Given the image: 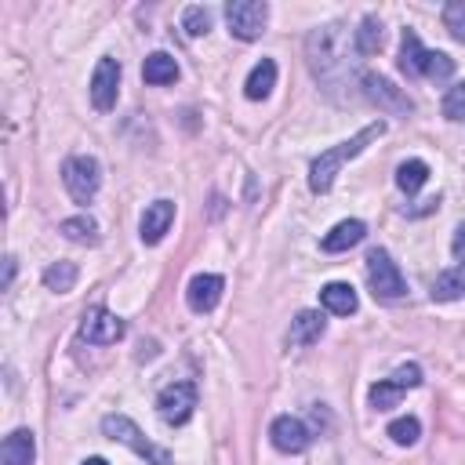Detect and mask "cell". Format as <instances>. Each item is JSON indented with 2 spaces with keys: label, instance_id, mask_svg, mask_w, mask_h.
<instances>
[{
  "label": "cell",
  "instance_id": "obj_35",
  "mask_svg": "<svg viewBox=\"0 0 465 465\" xmlns=\"http://www.w3.org/2000/svg\"><path fill=\"white\" fill-rule=\"evenodd\" d=\"M80 465H109L105 458H87V461H80Z\"/></svg>",
  "mask_w": 465,
  "mask_h": 465
},
{
  "label": "cell",
  "instance_id": "obj_25",
  "mask_svg": "<svg viewBox=\"0 0 465 465\" xmlns=\"http://www.w3.org/2000/svg\"><path fill=\"white\" fill-rule=\"evenodd\" d=\"M425 182H429V163L425 160H407V163L396 167V185L403 193H418Z\"/></svg>",
  "mask_w": 465,
  "mask_h": 465
},
{
  "label": "cell",
  "instance_id": "obj_4",
  "mask_svg": "<svg viewBox=\"0 0 465 465\" xmlns=\"http://www.w3.org/2000/svg\"><path fill=\"white\" fill-rule=\"evenodd\" d=\"M367 283H371V291H374L378 298H385V302H396V298L407 294L403 272L396 269V262H392L389 251H381V247L367 251Z\"/></svg>",
  "mask_w": 465,
  "mask_h": 465
},
{
  "label": "cell",
  "instance_id": "obj_31",
  "mask_svg": "<svg viewBox=\"0 0 465 465\" xmlns=\"http://www.w3.org/2000/svg\"><path fill=\"white\" fill-rule=\"evenodd\" d=\"M450 73H454V62H450L443 51H429L425 76H429V80H450Z\"/></svg>",
  "mask_w": 465,
  "mask_h": 465
},
{
  "label": "cell",
  "instance_id": "obj_20",
  "mask_svg": "<svg viewBox=\"0 0 465 465\" xmlns=\"http://www.w3.org/2000/svg\"><path fill=\"white\" fill-rule=\"evenodd\" d=\"M142 76L145 84H174L178 80V62L167 54V51H153L145 62H142Z\"/></svg>",
  "mask_w": 465,
  "mask_h": 465
},
{
  "label": "cell",
  "instance_id": "obj_1",
  "mask_svg": "<svg viewBox=\"0 0 465 465\" xmlns=\"http://www.w3.org/2000/svg\"><path fill=\"white\" fill-rule=\"evenodd\" d=\"M385 134V120H371L363 131H356L349 142H338V145H331V149H323L316 160H312V167H309V189L312 193H327L331 185H334V178H338V171L352 160V156H360L371 142H378Z\"/></svg>",
  "mask_w": 465,
  "mask_h": 465
},
{
  "label": "cell",
  "instance_id": "obj_5",
  "mask_svg": "<svg viewBox=\"0 0 465 465\" xmlns=\"http://www.w3.org/2000/svg\"><path fill=\"white\" fill-rule=\"evenodd\" d=\"M225 22L236 40H258L269 22V4L265 0H229L225 4Z\"/></svg>",
  "mask_w": 465,
  "mask_h": 465
},
{
  "label": "cell",
  "instance_id": "obj_2",
  "mask_svg": "<svg viewBox=\"0 0 465 465\" xmlns=\"http://www.w3.org/2000/svg\"><path fill=\"white\" fill-rule=\"evenodd\" d=\"M345 33L341 25H323V29H312L309 40H305V54H309V69L316 80H334V69L345 65Z\"/></svg>",
  "mask_w": 465,
  "mask_h": 465
},
{
  "label": "cell",
  "instance_id": "obj_34",
  "mask_svg": "<svg viewBox=\"0 0 465 465\" xmlns=\"http://www.w3.org/2000/svg\"><path fill=\"white\" fill-rule=\"evenodd\" d=\"M11 280H15V258L7 254L4 258V287H11Z\"/></svg>",
  "mask_w": 465,
  "mask_h": 465
},
{
  "label": "cell",
  "instance_id": "obj_14",
  "mask_svg": "<svg viewBox=\"0 0 465 465\" xmlns=\"http://www.w3.org/2000/svg\"><path fill=\"white\" fill-rule=\"evenodd\" d=\"M323 327H327L323 312L302 309V312L291 320V331H287V345H294V349H302V345H312V341H320Z\"/></svg>",
  "mask_w": 465,
  "mask_h": 465
},
{
  "label": "cell",
  "instance_id": "obj_24",
  "mask_svg": "<svg viewBox=\"0 0 465 465\" xmlns=\"http://www.w3.org/2000/svg\"><path fill=\"white\" fill-rule=\"evenodd\" d=\"M352 44H356L360 54H374V51L381 47V22H378L374 15H367V18L360 22V29H352Z\"/></svg>",
  "mask_w": 465,
  "mask_h": 465
},
{
  "label": "cell",
  "instance_id": "obj_8",
  "mask_svg": "<svg viewBox=\"0 0 465 465\" xmlns=\"http://www.w3.org/2000/svg\"><path fill=\"white\" fill-rule=\"evenodd\" d=\"M124 331H127V323H124L116 312L102 309V305L87 309L84 320H80V338H84L87 345H116V341L124 338Z\"/></svg>",
  "mask_w": 465,
  "mask_h": 465
},
{
  "label": "cell",
  "instance_id": "obj_15",
  "mask_svg": "<svg viewBox=\"0 0 465 465\" xmlns=\"http://www.w3.org/2000/svg\"><path fill=\"white\" fill-rule=\"evenodd\" d=\"M367 236V225L360 222V218H345V222H338L323 240H320V247L327 251V254H338V251H349V247H356L360 240Z\"/></svg>",
  "mask_w": 465,
  "mask_h": 465
},
{
  "label": "cell",
  "instance_id": "obj_18",
  "mask_svg": "<svg viewBox=\"0 0 465 465\" xmlns=\"http://www.w3.org/2000/svg\"><path fill=\"white\" fill-rule=\"evenodd\" d=\"M425 62H429V51L421 47L418 33L403 29V36H400V69L407 76H425Z\"/></svg>",
  "mask_w": 465,
  "mask_h": 465
},
{
  "label": "cell",
  "instance_id": "obj_23",
  "mask_svg": "<svg viewBox=\"0 0 465 465\" xmlns=\"http://www.w3.org/2000/svg\"><path fill=\"white\" fill-rule=\"evenodd\" d=\"M62 236L73 243H98V222L91 214H73L62 222Z\"/></svg>",
  "mask_w": 465,
  "mask_h": 465
},
{
  "label": "cell",
  "instance_id": "obj_33",
  "mask_svg": "<svg viewBox=\"0 0 465 465\" xmlns=\"http://www.w3.org/2000/svg\"><path fill=\"white\" fill-rule=\"evenodd\" d=\"M450 254H454L458 262H465V222L454 229V240H450Z\"/></svg>",
  "mask_w": 465,
  "mask_h": 465
},
{
  "label": "cell",
  "instance_id": "obj_17",
  "mask_svg": "<svg viewBox=\"0 0 465 465\" xmlns=\"http://www.w3.org/2000/svg\"><path fill=\"white\" fill-rule=\"evenodd\" d=\"M33 458H36V440H33L29 429H15L0 447L4 465H33Z\"/></svg>",
  "mask_w": 465,
  "mask_h": 465
},
{
  "label": "cell",
  "instance_id": "obj_28",
  "mask_svg": "<svg viewBox=\"0 0 465 465\" xmlns=\"http://www.w3.org/2000/svg\"><path fill=\"white\" fill-rule=\"evenodd\" d=\"M389 436H392V443H400V447H411V443H418V436H421V421L418 418H396V421H389Z\"/></svg>",
  "mask_w": 465,
  "mask_h": 465
},
{
  "label": "cell",
  "instance_id": "obj_7",
  "mask_svg": "<svg viewBox=\"0 0 465 465\" xmlns=\"http://www.w3.org/2000/svg\"><path fill=\"white\" fill-rule=\"evenodd\" d=\"M156 411L167 425H185L196 411V385L193 381H171L156 396Z\"/></svg>",
  "mask_w": 465,
  "mask_h": 465
},
{
  "label": "cell",
  "instance_id": "obj_22",
  "mask_svg": "<svg viewBox=\"0 0 465 465\" xmlns=\"http://www.w3.org/2000/svg\"><path fill=\"white\" fill-rule=\"evenodd\" d=\"M76 276H80L76 262H51L44 269V287L54 291V294H69L76 287Z\"/></svg>",
  "mask_w": 465,
  "mask_h": 465
},
{
  "label": "cell",
  "instance_id": "obj_32",
  "mask_svg": "<svg viewBox=\"0 0 465 465\" xmlns=\"http://www.w3.org/2000/svg\"><path fill=\"white\" fill-rule=\"evenodd\" d=\"M392 381L400 389H414V385H421V367L418 363H403V367L392 371Z\"/></svg>",
  "mask_w": 465,
  "mask_h": 465
},
{
  "label": "cell",
  "instance_id": "obj_11",
  "mask_svg": "<svg viewBox=\"0 0 465 465\" xmlns=\"http://www.w3.org/2000/svg\"><path fill=\"white\" fill-rule=\"evenodd\" d=\"M269 440H272V447L283 450V454H302V450L309 447V429H305L298 418L280 414V418L269 425Z\"/></svg>",
  "mask_w": 465,
  "mask_h": 465
},
{
  "label": "cell",
  "instance_id": "obj_19",
  "mask_svg": "<svg viewBox=\"0 0 465 465\" xmlns=\"http://www.w3.org/2000/svg\"><path fill=\"white\" fill-rule=\"evenodd\" d=\"M432 302H454V298H465V262H458L454 269H443L436 280H432Z\"/></svg>",
  "mask_w": 465,
  "mask_h": 465
},
{
  "label": "cell",
  "instance_id": "obj_13",
  "mask_svg": "<svg viewBox=\"0 0 465 465\" xmlns=\"http://www.w3.org/2000/svg\"><path fill=\"white\" fill-rule=\"evenodd\" d=\"M222 287H225V280L214 276V272L193 276V280H189V291H185L189 309H193V312H211V309L218 305V298H222Z\"/></svg>",
  "mask_w": 465,
  "mask_h": 465
},
{
  "label": "cell",
  "instance_id": "obj_9",
  "mask_svg": "<svg viewBox=\"0 0 465 465\" xmlns=\"http://www.w3.org/2000/svg\"><path fill=\"white\" fill-rule=\"evenodd\" d=\"M116 94H120V62L105 54L98 58L94 76H91V102L98 113H109L116 105Z\"/></svg>",
  "mask_w": 465,
  "mask_h": 465
},
{
  "label": "cell",
  "instance_id": "obj_3",
  "mask_svg": "<svg viewBox=\"0 0 465 465\" xmlns=\"http://www.w3.org/2000/svg\"><path fill=\"white\" fill-rule=\"evenodd\" d=\"M102 432L109 436V440H116V443H124V447H131L145 465H174V458H171V450H163V447H156L127 414H105L102 418Z\"/></svg>",
  "mask_w": 465,
  "mask_h": 465
},
{
  "label": "cell",
  "instance_id": "obj_16",
  "mask_svg": "<svg viewBox=\"0 0 465 465\" xmlns=\"http://www.w3.org/2000/svg\"><path fill=\"white\" fill-rule=\"evenodd\" d=\"M320 305H323L327 312H334V316H352V312L360 309V298H356V291H352L349 283L334 280V283L320 287Z\"/></svg>",
  "mask_w": 465,
  "mask_h": 465
},
{
  "label": "cell",
  "instance_id": "obj_10",
  "mask_svg": "<svg viewBox=\"0 0 465 465\" xmlns=\"http://www.w3.org/2000/svg\"><path fill=\"white\" fill-rule=\"evenodd\" d=\"M363 94L374 102V105H381L385 113H411L414 105H411V98L392 84V80H385V76H378V73H363Z\"/></svg>",
  "mask_w": 465,
  "mask_h": 465
},
{
  "label": "cell",
  "instance_id": "obj_21",
  "mask_svg": "<svg viewBox=\"0 0 465 465\" xmlns=\"http://www.w3.org/2000/svg\"><path fill=\"white\" fill-rule=\"evenodd\" d=\"M272 84H276V62H272V58H262V62L247 73L243 94H247L251 102H258V98H265V94L272 91Z\"/></svg>",
  "mask_w": 465,
  "mask_h": 465
},
{
  "label": "cell",
  "instance_id": "obj_29",
  "mask_svg": "<svg viewBox=\"0 0 465 465\" xmlns=\"http://www.w3.org/2000/svg\"><path fill=\"white\" fill-rule=\"evenodd\" d=\"M443 29H447L458 44H465V0L443 4Z\"/></svg>",
  "mask_w": 465,
  "mask_h": 465
},
{
  "label": "cell",
  "instance_id": "obj_26",
  "mask_svg": "<svg viewBox=\"0 0 465 465\" xmlns=\"http://www.w3.org/2000/svg\"><path fill=\"white\" fill-rule=\"evenodd\" d=\"M400 400H403V389L392 378H381L371 385V407L374 411H392V407H400Z\"/></svg>",
  "mask_w": 465,
  "mask_h": 465
},
{
  "label": "cell",
  "instance_id": "obj_30",
  "mask_svg": "<svg viewBox=\"0 0 465 465\" xmlns=\"http://www.w3.org/2000/svg\"><path fill=\"white\" fill-rule=\"evenodd\" d=\"M443 116L454 120V124H465V84L447 87V94H443Z\"/></svg>",
  "mask_w": 465,
  "mask_h": 465
},
{
  "label": "cell",
  "instance_id": "obj_12",
  "mask_svg": "<svg viewBox=\"0 0 465 465\" xmlns=\"http://www.w3.org/2000/svg\"><path fill=\"white\" fill-rule=\"evenodd\" d=\"M171 222H174V203H171V200H153V203L142 211V222H138L142 243H160L163 232L171 229Z\"/></svg>",
  "mask_w": 465,
  "mask_h": 465
},
{
  "label": "cell",
  "instance_id": "obj_6",
  "mask_svg": "<svg viewBox=\"0 0 465 465\" xmlns=\"http://www.w3.org/2000/svg\"><path fill=\"white\" fill-rule=\"evenodd\" d=\"M62 182L69 189V196L76 203H91L98 185H102V171H98V160L94 156H69L62 163Z\"/></svg>",
  "mask_w": 465,
  "mask_h": 465
},
{
  "label": "cell",
  "instance_id": "obj_27",
  "mask_svg": "<svg viewBox=\"0 0 465 465\" xmlns=\"http://www.w3.org/2000/svg\"><path fill=\"white\" fill-rule=\"evenodd\" d=\"M182 29H185L189 36H203V33L211 29V11H207L203 4H189V7L182 11Z\"/></svg>",
  "mask_w": 465,
  "mask_h": 465
}]
</instances>
